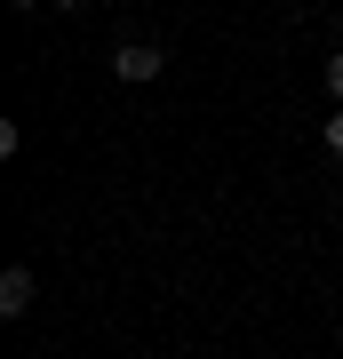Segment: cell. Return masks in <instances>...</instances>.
Returning <instances> with one entry per match:
<instances>
[{"label":"cell","mask_w":343,"mask_h":359,"mask_svg":"<svg viewBox=\"0 0 343 359\" xmlns=\"http://www.w3.org/2000/svg\"><path fill=\"white\" fill-rule=\"evenodd\" d=\"M32 295H40V287H32V271H25V264H8V271H0V320H25Z\"/></svg>","instance_id":"2"},{"label":"cell","mask_w":343,"mask_h":359,"mask_svg":"<svg viewBox=\"0 0 343 359\" xmlns=\"http://www.w3.org/2000/svg\"><path fill=\"white\" fill-rule=\"evenodd\" d=\"M48 8H80V0H48Z\"/></svg>","instance_id":"5"},{"label":"cell","mask_w":343,"mask_h":359,"mask_svg":"<svg viewBox=\"0 0 343 359\" xmlns=\"http://www.w3.org/2000/svg\"><path fill=\"white\" fill-rule=\"evenodd\" d=\"M168 56L152 48V40H128V48H112V80H128V88H144V80H160Z\"/></svg>","instance_id":"1"},{"label":"cell","mask_w":343,"mask_h":359,"mask_svg":"<svg viewBox=\"0 0 343 359\" xmlns=\"http://www.w3.org/2000/svg\"><path fill=\"white\" fill-rule=\"evenodd\" d=\"M319 136H328V152L343 160V104H335V112H328V128H319Z\"/></svg>","instance_id":"3"},{"label":"cell","mask_w":343,"mask_h":359,"mask_svg":"<svg viewBox=\"0 0 343 359\" xmlns=\"http://www.w3.org/2000/svg\"><path fill=\"white\" fill-rule=\"evenodd\" d=\"M8 8H32V0H8Z\"/></svg>","instance_id":"6"},{"label":"cell","mask_w":343,"mask_h":359,"mask_svg":"<svg viewBox=\"0 0 343 359\" xmlns=\"http://www.w3.org/2000/svg\"><path fill=\"white\" fill-rule=\"evenodd\" d=\"M328 88H335V96H343V48H335V56H328Z\"/></svg>","instance_id":"4"}]
</instances>
